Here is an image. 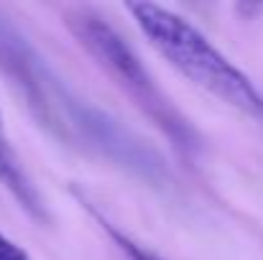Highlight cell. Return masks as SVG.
<instances>
[{
    "label": "cell",
    "mask_w": 263,
    "mask_h": 260,
    "mask_svg": "<svg viewBox=\"0 0 263 260\" xmlns=\"http://www.w3.org/2000/svg\"><path fill=\"white\" fill-rule=\"evenodd\" d=\"M0 72L26 99L36 120L59 141L107 158L154 184L169 176L161 156L151 146L110 112L82 99L5 15H0Z\"/></svg>",
    "instance_id": "1"
},
{
    "label": "cell",
    "mask_w": 263,
    "mask_h": 260,
    "mask_svg": "<svg viewBox=\"0 0 263 260\" xmlns=\"http://www.w3.org/2000/svg\"><path fill=\"white\" fill-rule=\"evenodd\" d=\"M133 21L148 44L197 87L220 97L222 102L263 117V94L253 82L220 54L189 21L156 3H128Z\"/></svg>",
    "instance_id": "2"
},
{
    "label": "cell",
    "mask_w": 263,
    "mask_h": 260,
    "mask_svg": "<svg viewBox=\"0 0 263 260\" xmlns=\"http://www.w3.org/2000/svg\"><path fill=\"white\" fill-rule=\"evenodd\" d=\"M67 26L80 46L115 79L138 107L141 112L172 141L176 151L192 153L197 151V133L189 120L172 105V99L161 92L156 79L148 74L138 54L130 44L97 13L92 10H72L67 15Z\"/></svg>",
    "instance_id": "3"
},
{
    "label": "cell",
    "mask_w": 263,
    "mask_h": 260,
    "mask_svg": "<svg viewBox=\"0 0 263 260\" xmlns=\"http://www.w3.org/2000/svg\"><path fill=\"white\" fill-rule=\"evenodd\" d=\"M0 184L5 186V191L18 202V207L26 214H31L39 222H46L44 199H41L36 184L31 181V176L23 169L15 148L10 146V138L5 133V125H3V115H0Z\"/></svg>",
    "instance_id": "4"
},
{
    "label": "cell",
    "mask_w": 263,
    "mask_h": 260,
    "mask_svg": "<svg viewBox=\"0 0 263 260\" xmlns=\"http://www.w3.org/2000/svg\"><path fill=\"white\" fill-rule=\"evenodd\" d=\"M0 260H31L28 250H23L18 243H13L8 235L0 232Z\"/></svg>",
    "instance_id": "5"
}]
</instances>
